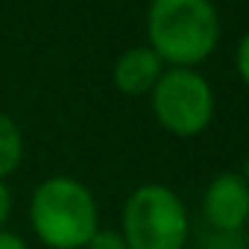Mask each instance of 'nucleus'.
<instances>
[{
    "instance_id": "nucleus-3",
    "label": "nucleus",
    "mask_w": 249,
    "mask_h": 249,
    "mask_svg": "<svg viewBox=\"0 0 249 249\" xmlns=\"http://www.w3.org/2000/svg\"><path fill=\"white\" fill-rule=\"evenodd\" d=\"M120 234L129 249H185L191 217L173 188L147 182L126 196Z\"/></svg>"
},
{
    "instance_id": "nucleus-9",
    "label": "nucleus",
    "mask_w": 249,
    "mask_h": 249,
    "mask_svg": "<svg viewBox=\"0 0 249 249\" xmlns=\"http://www.w3.org/2000/svg\"><path fill=\"white\" fill-rule=\"evenodd\" d=\"M234 65H237V76L243 79V85L249 88V33L240 38L237 53H234Z\"/></svg>"
},
{
    "instance_id": "nucleus-5",
    "label": "nucleus",
    "mask_w": 249,
    "mask_h": 249,
    "mask_svg": "<svg viewBox=\"0 0 249 249\" xmlns=\"http://www.w3.org/2000/svg\"><path fill=\"white\" fill-rule=\"evenodd\" d=\"M202 217L214 231L234 234L249 223V185L243 173H217L202 194Z\"/></svg>"
},
{
    "instance_id": "nucleus-8",
    "label": "nucleus",
    "mask_w": 249,
    "mask_h": 249,
    "mask_svg": "<svg viewBox=\"0 0 249 249\" xmlns=\"http://www.w3.org/2000/svg\"><path fill=\"white\" fill-rule=\"evenodd\" d=\"M85 249H129V246H126V240H123V234H120V231L100 229V231L88 240V246H85Z\"/></svg>"
},
{
    "instance_id": "nucleus-11",
    "label": "nucleus",
    "mask_w": 249,
    "mask_h": 249,
    "mask_svg": "<svg viewBox=\"0 0 249 249\" xmlns=\"http://www.w3.org/2000/svg\"><path fill=\"white\" fill-rule=\"evenodd\" d=\"M0 249H30V246H27V240H24L18 231L0 229Z\"/></svg>"
},
{
    "instance_id": "nucleus-6",
    "label": "nucleus",
    "mask_w": 249,
    "mask_h": 249,
    "mask_svg": "<svg viewBox=\"0 0 249 249\" xmlns=\"http://www.w3.org/2000/svg\"><path fill=\"white\" fill-rule=\"evenodd\" d=\"M164 68L167 65L159 59V53L150 44H138V47H129L126 53L117 56V62L111 68V82L120 94L144 97L156 88Z\"/></svg>"
},
{
    "instance_id": "nucleus-10",
    "label": "nucleus",
    "mask_w": 249,
    "mask_h": 249,
    "mask_svg": "<svg viewBox=\"0 0 249 249\" xmlns=\"http://www.w3.org/2000/svg\"><path fill=\"white\" fill-rule=\"evenodd\" d=\"M9 214H12V191H9L6 179H0V229H6Z\"/></svg>"
},
{
    "instance_id": "nucleus-7",
    "label": "nucleus",
    "mask_w": 249,
    "mask_h": 249,
    "mask_svg": "<svg viewBox=\"0 0 249 249\" xmlns=\"http://www.w3.org/2000/svg\"><path fill=\"white\" fill-rule=\"evenodd\" d=\"M24 161V135L18 123L0 111V179H9Z\"/></svg>"
},
{
    "instance_id": "nucleus-1",
    "label": "nucleus",
    "mask_w": 249,
    "mask_h": 249,
    "mask_svg": "<svg viewBox=\"0 0 249 249\" xmlns=\"http://www.w3.org/2000/svg\"><path fill=\"white\" fill-rule=\"evenodd\" d=\"M147 38L167 68H196L220 41L217 6L211 0H153Z\"/></svg>"
},
{
    "instance_id": "nucleus-4",
    "label": "nucleus",
    "mask_w": 249,
    "mask_h": 249,
    "mask_svg": "<svg viewBox=\"0 0 249 249\" xmlns=\"http://www.w3.org/2000/svg\"><path fill=\"white\" fill-rule=\"evenodd\" d=\"M150 100L159 126L176 138L202 135L214 120V91L196 68H164Z\"/></svg>"
},
{
    "instance_id": "nucleus-12",
    "label": "nucleus",
    "mask_w": 249,
    "mask_h": 249,
    "mask_svg": "<svg viewBox=\"0 0 249 249\" xmlns=\"http://www.w3.org/2000/svg\"><path fill=\"white\" fill-rule=\"evenodd\" d=\"M243 179H246V185H249V159H246V164H243Z\"/></svg>"
},
{
    "instance_id": "nucleus-2",
    "label": "nucleus",
    "mask_w": 249,
    "mask_h": 249,
    "mask_svg": "<svg viewBox=\"0 0 249 249\" xmlns=\"http://www.w3.org/2000/svg\"><path fill=\"white\" fill-rule=\"evenodd\" d=\"M30 226L50 249H85L100 231V208L88 185L73 176H50L36 185Z\"/></svg>"
}]
</instances>
